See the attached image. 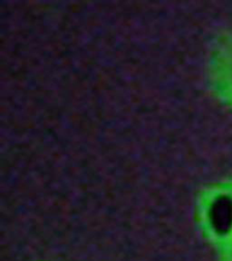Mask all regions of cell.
Masks as SVG:
<instances>
[{
    "label": "cell",
    "instance_id": "6da1fadb",
    "mask_svg": "<svg viewBox=\"0 0 232 261\" xmlns=\"http://www.w3.org/2000/svg\"><path fill=\"white\" fill-rule=\"evenodd\" d=\"M209 221L218 234L229 233L232 229V197L219 195L210 204Z\"/></svg>",
    "mask_w": 232,
    "mask_h": 261
}]
</instances>
